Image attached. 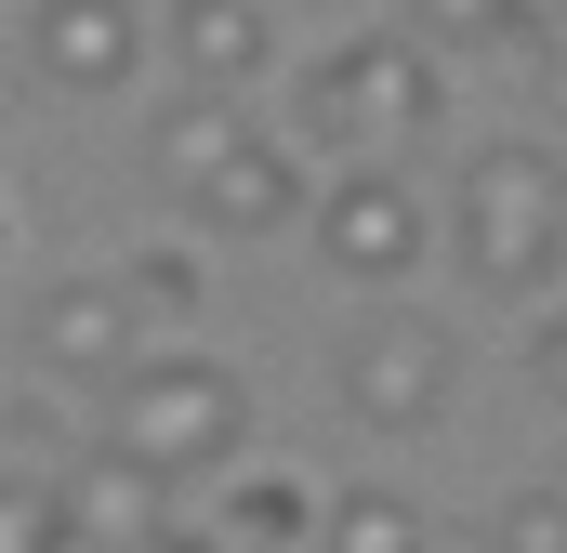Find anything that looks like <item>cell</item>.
Returning <instances> with one entry per match:
<instances>
[{
  "label": "cell",
  "instance_id": "cell-1",
  "mask_svg": "<svg viewBox=\"0 0 567 553\" xmlns=\"http://www.w3.org/2000/svg\"><path fill=\"white\" fill-rule=\"evenodd\" d=\"M449 251L502 303H555V276H567V145H542V133L475 145L462 211H449Z\"/></svg>",
  "mask_w": 567,
  "mask_h": 553
},
{
  "label": "cell",
  "instance_id": "cell-2",
  "mask_svg": "<svg viewBox=\"0 0 567 553\" xmlns=\"http://www.w3.org/2000/svg\"><path fill=\"white\" fill-rule=\"evenodd\" d=\"M106 448L145 461L158 488H198V474H225L251 448V383L225 356H133L106 383Z\"/></svg>",
  "mask_w": 567,
  "mask_h": 553
},
{
  "label": "cell",
  "instance_id": "cell-3",
  "mask_svg": "<svg viewBox=\"0 0 567 553\" xmlns=\"http://www.w3.org/2000/svg\"><path fill=\"white\" fill-rule=\"evenodd\" d=\"M435 119H449V66H435L410 27H370L330 66H303V145H330V158H396Z\"/></svg>",
  "mask_w": 567,
  "mask_h": 553
},
{
  "label": "cell",
  "instance_id": "cell-4",
  "mask_svg": "<svg viewBox=\"0 0 567 553\" xmlns=\"http://www.w3.org/2000/svg\"><path fill=\"white\" fill-rule=\"evenodd\" d=\"M435 251V211L410 171H383V158H343L330 185H317V264L357 276V290H396V276H423Z\"/></svg>",
  "mask_w": 567,
  "mask_h": 553
},
{
  "label": "cell",
  "instance_id": "cell-5",
  "mask_svg": "<svg viewBox=\"0 0 567 553\" xmlns=\"http://www.w3.org/2000/svg\"><path fill=\"white\" fill-rule=\"evenodd\" d=\"M449 383H462V343L435 330V316H370L357 343H343V409L370 421V435H423L449 409Z\"/></svg>",
  "mask_w": 567,
  "mask_h": 553
},
{
  "label": "cell",
  "instance_id": "cell-6",
  "mask_svg": "<svg viewBox=\"0 0 567 553\" xmlns=\"http://www.w3.org/2000/svg\"><path fill=\"white\" fill-rule=\"evenodd\" d=\"M27 356L53 369V383H120L145 356V316L120 276H53L40 303H27Z\"/></svg>",
  "mask_w": 567,
  "mask_h": 553
},
{
  "label": "cell",
  "instance_id": "cell-7",
  "mask_svg": "<svg viewBox=\"0 0 567 553\" xmlns=\"http://www.w3.org/2000/svg\"><path fill=\"white\" fill-rule=\"evenodd\" d=\"M27 66H40L53 93H120L145 66V13L133 0H40V13H27Z\"/></svg>",
  "mask_w": 567,
  "mask_h": 553
},
{
  "label": "cell",
  "instance_id": "cell-8",
  "mask_svg": "<svg viewBox=\"0 0 567 553\" xmlns=\"http://www.w3.org/2000/svg\"><path fill=\"white\" fill-rule=\"evenodd\" d=\"M53 514H66L80 553H145L172 528V488H158L145 461H120V448H80V461L53 474Z\"/></svg>",
  "mask_w": 567,
  "mask_h": 553
},
{
  "label": "cell",
  "instance_id": "cell-9",
  "mask_svg": "<svg viewBox=\"0 0 567 553\" xmlns=\"http://www.w3.org/2000/svg\"><path fill=\"white\" fill-rule=\"evenodd\" d=\"M303 198H317V171H303V145L251 133L238 158H225V171H212V185H198V198H185V211H198L212 238H278V225L303 211Z\"/></svg>",
  "mask_w": 567,
  "mask_h": 553
},
{
  "label": "cell",
  "instance_id": "cell-10",
  "mask_svg": "<svg viewBox=\"0 0 567 553\" xmlns=\"http://www.w3.org/2000/svg\"><path fill=\"white\" fill-rule=\"evenodd\" d=\"M172 66H185L198 93H251V80L278 66L265 0H172Z\"/></svg>",
  "mask_w": 567,
  "mask_h": 553
},
{
  "label": "cell",
  "instance_id": "cell-11",
  "mask_svg": "<svg viewBox=\"0 0 567 553\" xmlns=\"http://www.w3.org/2000/svg\"><path fill=\"white\" fill-rule=\"evenodd\" d=\"M238 145H251V106H238V93H185V106L145 133V158H158V185H172V198H198Z\"/></svg>",
  "mask_w": 567,
  "mask_h": 553
},
{
  "label": "cell",
  "instance_id": "cell-12",
  "mask_svg": "<svg viewBox=\"0 0 567 553\" xmlns=\"http://www.w3.org/2000/svg\"><path fill=\"white\" fill-rule=\"evenodd\" d=\"M317 488L303 474H238V488H212V541H238V553H303L317 541Z\"/></svg>",
  "mask_w": 567,
  "mask_h": 553
},
{
  "label": "cell",
  "instance_id": "cell-13",
  "mask_svg": "<svg viewBox=\"0 0 567 553\" xmlns=\"http://www.w3.org/2000/svg\"><path fill=\"white\" fill-rule=\"evenodd\" d=\"M317 553H435V528L396 501V488H343V501L317 514Z\"/></svg>",
  "mask_w": 567,
  "mask_h": 553
},
{
  "label": "cell",
  "instance_id": "cell-14",
  "mask_svg": "<svg viewBox=\"0 0 567 553\" xmlns=\"http://www.w3.org/2000/svg\"><path fill=\"white\" fill-rule=\"evenodd\" d=\"M410 40L423 53H502L515 40V0H410Z\"/></svg>",
  "mask_w": 567,
  "mask_h": 553
},
{
  "label": "cell",
  "instance_id": "cell-15",
  "mask_svg": "<svg viewBox=\"0 0 567 553\" xmlns=\"http://www.w3.org/2000/svg\"><path fill=\"white\" fill-rule=\"evenodd\" d=\"M488 553H567V488H515L488 514Z\"/></svg>",
  "mask_w": 567,
  "mask_h": 553
},
{
  "label": "cell",
  "instance_id": "cell-16",
  "mask_svg": "<svg viewBox=\"0 0 567 553\" xmlns=\"http://www.w3.org/2000/svg\"><path fill=\"white\" fill-rule=\"evenodd\" d=\"M120 290H133V316H185L198 303V251H133Z\"/></svg>",
  "mask_w": 567,
  "mask_h": 553
},
{
  "label": "cell",
  "instance_id": "cell-17",
  "mask_svg": "<svg viewBox=\"0 0 567 553\" xmlns=\"http://www.w3.org/2000/svg\"><path fill=\"white\" fill-rule=\"evenodd\" d=\"M528 383L567 396V316H528Z\"/></svg>",
  "mask_w": 567,
  "mask_h": 553
}]
</instances>
